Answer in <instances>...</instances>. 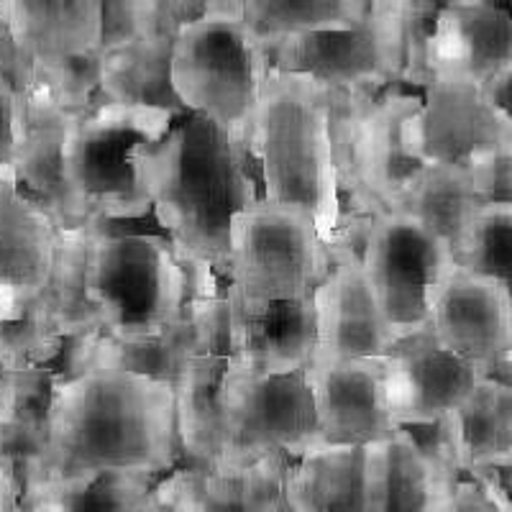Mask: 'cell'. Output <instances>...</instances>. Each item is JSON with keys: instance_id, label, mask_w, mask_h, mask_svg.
I'll list each match as a JSON object with an SVG mask.
<instances>
[{"instance_id": "6da1fadb", "label": "cell", "mask_w": 512, "mask_h": 512, "mask_svg": "<svg viewBox=\"0 0 512 512\" xmlns=\"http://www.w3.org/2000/svg\"><path fill=\"white\" fill-rule=\"evenodd\" d=\"M177 466L169 387L116 369H93L59 384L47 420L44 489L100 474L162 479Z\"/></svg>"}, {"instance_id": "7a4b0ae2", "label": "cell", "mask_w": 512, "mask_h": 512, "mask_svg": "<svg viewBox=\"0 0 512 512\" xmlns=\"http://www.w3.org/2000/svg\"><path fill=\"white\" fill-rule=\"evenodd\" d=\"M134 167L159 231L226 285L231 218L262 200L249 149L187 113L162 139L136 149Z\"/></svg>"}, {"instance_id": "3957f363", "label": "cell", "mask_w": 512, "mask_h": 512, "mask_svg": "<svg viewBox=\"0 0 512 512\" xmlns=\"http://www.w3.org/2000/svg\"><path fill=\"white\" fill-rule=\"evenodd\" d=\"M249 152L262 198L305 213L331 246L341 226L331 90L313 77L269 72L251 121Z\"/></svg>"}, {"instance_id": "277c9868", "label": "cell", "mask_w": 512, "mask_h": 512, "mask_svg": "<svg viewBox=\"0 0 512 512\" xmlns=\"http://www.w3.org/2000/svg\"><path fill=\"white\" fill-rule=\"evenodd\" d=\"M269 72V52L241 21V0H218L205 3L203 16L177 34L169 77L187 113L249 149L251 121Z\"/></svg>"}, {"instance_id": "5b68a950", "label": "cell", "mask_w": 512, "mask_h": 512, "mask_svg": "<svg viewBox=\"0 0 512 512\" xmlns=\"http://www.w3.org/2000/svg\"><path fill=\"white\" fill-rule=\"evenodd\" d=\"M88 295L105 336L164 331L187 310L182 254L157 226L95 223Z\"/></svg>"}, {"instance_id": "8992f818", "label": "cell", "mask_w": 512, "mask_h": 512, "mask_svg": "<svg viewBox=\"0 0 512 512\" xmlns=\"http://www.w3.org/2000/svg\"><path fill=\"white\" fill-rule=\"evenodd\" d=\"M331 90V88H328ZM420 95L405 88L382 93L331 90V136L341 221L395 210L418 164L402 144V126Z\"/></svg>"}, {"instance_id": "52a82bcc", "label": "cell", "mask_w": 512, "mask_h": 512, "mask_svg": "<svg viewBox=\"0 0 512 512\" xmlns=\"http://www.w3.org/2000/svg\"><path fill=\"white\" fill-rule=\"evenodd\" d=\"M177 118L159 108L98 103L75 118L64 146V177L72 198L93 223H134L149 216V200L134 152L154 144Z\"/></svg>"}, {"instance_id": "ba28073f", "label": "cell", "mask_w": 512, "mask_h": 512, "mask_svg": "<svg viewBox=\"0 0 512 512\" xmlns=\"http://www.w3.org/2000/svg\"><path fill=\"white\" fill-rule=\"evenodd\" d=\"M326 269L328 246L300 210L262 198L231 218L226 303L259 310L308 300Z\"/></svg>"}, {"instance_id": "9c48e42d", "label": "cell", "mask_w": 512, "mask_h": 512, "mask_svg": "<svg viewBox=\"0 0 512 512\" xmlns=\"http://www.w3.org/2000/svg\"><path fill=\"white\" fill-rule=\"evenodd\" d=\"M359 259L392 338L428 331L438 290L456 269L448 246L413 218L387 210L367 221Z\"/></svg>"}, {"instance_id": "30bf717a", "label": "cell", "mask_w": 512, "mask_h": 512, "mask_svg": "<svg viewBox=\"0 0 512 512\" xmlns=\"http://www.w3.org/2000/svg\"><path fill=\"white\" fill-rule=\"evenodd\" d=\"M405 0H372L354 29L292 36L269 49L274 72L305 75L331 90L382 93L400 88Z\"/></svg>"}, {"instance_id": "8fae6325", "label": "cell", "mask_w": 512, "mask_h": 512, "mask_svg": "<svg viewBox=\"0 0 512 512\" xmlns=\"http://www.w3.org/2000/svg\"><path fill=\"white\" fill-rule=\"evenodd\" d=\"M210 351H228V310L223 295L190 305L172 326L152 336L113 338L95 331L64 338L52 367L64 382L93 369H116L175 390L187 364Z\"/></svg>"}, {"instance_id": "7c38bea8", "label": "cell", "mask_w": 512, "mask_h": 512, "mask_svg": "<svg viewBox=\"0 0 512 512\" xmlns=\"http://www.w3.org/2000/svg\"><path fill=\"white\" fill-rule=\"evenodd\" d=\"M221 451L216 469H246L269 456H300L315 433L305 372L226 379L221 390Z\"/></svg>"}, {"instance_id": "4fadbf2b", "label": "cell", "mask_w": 512, "mask_h": 512, "mask_svg": "<svg viewBox=\"0 0 512 512\" xmlns=\"http://www.w3.org/2000/svg\"><path fill=\"white\" fill-rule=\"evenodd\" d=\"M402 144L418 167H464L479 152L512 144V118L474 85L431 80L402 126Z\"/></svg>"}, {"instance_id": "5bb4252c", "label": "cell", "mask_w": 512, "mask_h": 512, "mask_svg": "<svg viewBox=\"0 0 512 512\" xmlns=\"http://www.w3.org/2000/svg\"><path fill=\"white\" fill-rule=\"evenodd\" d=\"M313 308L318 326L313 364L382 359L395 346L354 249L328 246V269L313 292Z\"/></svg>"}, {"instance_id": "9a60e30c", "label": "cell", "mask_w": 512, "mask_h": 512, "mask_svg": "<svg viewBox=\"0 0 512 512\" xmlns=\"http://www.w3.org/2000/svg\"><path fill=\"white\" fill-rule=\"evenodd\" d=\"M382 367L387 410L397 428L446 418L484 379L479 364L443 351L431 331L395 341Z\"/></svg>"}, {"instance_id": "2e32d148", "label": "cell", "mask_w": 512, "mask_h": 512, "mask_svg": "<svg viewBox=\"0 0 512 512\" xmlns=\"http://www.w3.org/2000/svg\"><path fill=\"white\" fill-rule=\"evenodd\" d=\"M305 379L315 410V433L305 451L369 448L397 431L387 410L382 359L313 364Z\"/></svg>"}, {"instance_id": "e0dca14e", "label": "cell", "mask_w": 512, "mask_h": 512, "mask_svg": "<svg viewBox=\"0 0 512 512\" xmlns=\"http://www.w3.org/2000/svg\"><path fill=\"white\" fill-rule=\"evenodd\" d=\"M205 0H149V29L126 47L100 54V103L159 108L180 121L187 116L172 90V49L177 34L203 16Z\"/></svg>"}, {"instance_id": "ac0fdd59", "label": "cell", "mask_w": 512, "mask_h": 512, "mask_svg": "<svg viewBox=\"0 0 512 512\" xmlns=\"http://www.w3.org/2000/svg\"><path fill=\"white\" fill-rule=\"evenodd\" d=\"M226 300V297H223ZM226 379H267L305 372L318 346L313 297L246 310L226 303Z\"/></svg>"}, {"instance_id": "d6986e66", "label": "cell", "mask_w": 512, "mask_h": 512, "mask_svg": "<svg viewBox=\"0 0 512 512\" xmlns=\"http://www.w3.org/2000/svg\"><path fill=\"white\" fill-rule=\"evenodd\" d=\"M428 82L454 80L482 88L512 70V18L505 6L482 0L441 3L428 39Z\"/></svg>"}, {"instance_id": "ffe728a7", "label": "cell", "mask_w": 512, "mask_h": 512, "mask_svg": "<svg viewBox=\"0 0 512 512\" xmlns=\"http://www.w3.org/2000/svg\"><path fill=\"white\" fill-rule=\"evenodd\" d=\"M59 226L18 187L11 167H0V323L18 320L47 282Z\"/></svg>"}, {"instance_id": "44dd1931", "label": "cell", "mask_w": 512, "mask_h": 512, "mask_svg": "<svg viewBox=\"0 0 512 512\" xmlns=\"http://www.w3.org/2000/svg\"><path fill=\"white\" fill-rule=\"evenodd\" d=\"M448 354L482 369L512 356V292L454 269L436 295L428 323Z\"/></svg>"}, {"instance_id": "7402d4cb", "label": "cell", "mask_w": 512, "mask_h": 512, "mask_svg": "<svg viewBox=\"0 0 512 512\" xmlns=\"http://www.w3.org/2000/svg\"><path fill=\"white\" fill-rule=\"evenodd\" d=\"M72 123L75 116L62 111L39 85L21 93V126L11 169L18 187L47 210L59 228L93 226L64 177V146Z\"/></svg>"}, {"instance_id": "603a6c76", "label": "cell", "mask_w": 512, "mask_h": 512, "mask_svg": "<svg viewBox=\"0 0 512 512\" xmlns=\"http://www.w3.org/2000/svg\"><path fill=\"white\" fill-rule=\"evenodd\" d=\"M290 456H269L246 469L177 466L152 489L159 512H290L285 474Z\"/></svg>"}, {"instance_id": "cb8c5ba5", "label": "cell", "mask_w": 512, "mask_h": 512, "mask_svg": "<svg viewBox=\"0 0 512 512\" xmlns=\"http://www.w3.org/2000/svg\"><path fill=\"white\" fill-rule=\"evenodd\" d=\"M459 479L428 459L405 428L367 448L369 512H459Z\"/></svg>"}, {"instance_id": "d4e9b609", "label": "cell", "mask_w": 512, "mask_h": 512, "mask_svg": "<svg viewBox=\"0 0 512 512\" xmlns=\"http://www.w3.org/2000/svg\"><path fill=\"white\" fill-rule=\"evenodd\" d=\"M0 16L34 70L98 49L100 0H0Z\"/></svg>"}, {"instance_id": "484cf974", "label": "cell", "mask_w": 512, "mask_h": 512, "mask_svg": "<svg viewBox=\"0 0 512 512\" xmlns=\"http://www.w3.org/2000/svg\"><path fill=\"white\" fill-rule=\"evenodd\" d=\"M290 512H369L367 448H310L285 474Z\"/></svg>"}, {"instance_id": "4316f807", "label": "cell", "mask_w": 512, "mask_h": 512, "mask_svg": "<svg viewBox=\"0 0 512 512\" xmlns=\"http://www.w3.org/2000/svg\"><path fill=\"white\" fill-rule=\"evenodd\" d=\"M93 241L95 226L59 228L52 272L34 303L26 308V313L41 320L59 338L100 331L98 313L88 295Z\"/></svg>"}, {"instance_id": "83f0119b", "label": "cell", "mask_w": 512, "mask_h": 512, "mask_svg": "<svg viewBox=\"0 0 512 512\" xmlns=\"http://www.w3.org/2000/svg\"><path fill=\"white\" fill-rule=\"evenodd\" d=\"M226 351L200 354L175 384V438L180 466L216 469L221 451V390Z\"/></svg>"}, {"instance_id": "f1b7e54d", "label": "cell", "mask_w": 512, "mask_h": 512, "mask_svg": "<svg viewBox=\"0 0 512 512\" xmlns=\"http://www.w3.org/2000/svg\"><path fill=\"white\" fill-rule=\"evenodd\" d=\"M459 474L512 464V387L482 379L477 390L443 418Z\"/></svg>"}, {"instance_id": "f546056e", "label": "cell", "mask_w": 512, "mask_h": 512, "mask_svg": "<svg viewBox=\"0 0 512 512\" xmlns=\"http://www.w3.org/2000/svg\"><path fill=\"white\" fill-rule=\"evenodd\" d=\"M482 205L464 167H420L395 210L431 231L454 254Z\"/></svg>"}, {"instance_id": "4dcf8cb0", "label": "cell", "mask_w": 512, "mask_h": 512, "mask_svg": "<svg viewBox=\"0 0 512 512\" xmlns=\"http://www.w3.org/2000/svg\"><path fill=\"white\" fill-rule=\"evenodd\" d=\"M369 3L372 0H241V21L269 52L292 36L354 29L367 18Z\"/></svg>"}, {"instance_id": "1f68e13d", "label": "cell", "mask_w": 512, "mask_h": 512, "mask_svg": "<svg viewBox=\"0 0 512 512\" xmlns=\"http://www.w3.org/2000/svg\"><path fill=\"white\" fill-rule=\"evenodd\" d=\"M47 428L0 420V512H26L44 489Z\"/></svg>"}, {"instance_id": "d6a6232c", "label": "cell", "mask_w": 512, "mask_h": 512, "mask_svg": "<svg viewBox=\"0 0 512 512\" xmlns=\"http://www.w3.org/2000/svg\"><path fill=\"white\" fill-rule=\"evenodd\" d=\"M157 479L139 474H100L72 487L41 489L26 512H152Z\"/></svg>"}, {"instance_id": "836d02e7", "label": "cell", "mask_w": 512, "mask_h": 512, "mask_svg": "<svg viewBox=\"0 0 512 512\" xmlns=\"http://www.w3.org/2000/svg\"><path fill=\"white\" fill-rule=\"evenodd\" d=\"M454 264L461 272L512 292V205L477 210L454 251Z\"/></svg>"}, {"instance_id": "e575fe53", "label": "cell", "mask_w": 512, "mask_h": 512, "mask_svg": "<svg viewBox=\"0 0 512 512\" xmlns=\"http://www.w3.org/2000/svg\"><path fill=\"white\" fill-rule=\"evenodd\" d=\"M100 57L98 49L75 57L41 64L34 70V85H39L54 103L70 116H82L100 103Z\"/></svg>"}, {"instance_id": "d590c367", "label": "cell", "mask_w": 512, "mask_h": 512, "mask_svg": "<svg viewBox=\"0 0 512 512\" xmlns=\"http://www.w3.org/2000/svg\"><path fill=\"white\" fill-rule=\"evenodd\" d=\"M474 198L487 205H512V144L479 152L464 164Z\"/></svg>"}, {"instance_id": "8d00e7d4", "label": "cell", "mask_w": 512, "mask_h": 512, "mask_svg": "<svg viewBox=\"0 0 512 512\" xmlns=\"http://www.w3.org/2000/svg\"><path fill=\"white\" fill-rule=\"evenodd\" d=\"M149 29V0H100L98 52L111 54Z\"/></svg>"}, {"instance_id": "74e56055", "label": "cell", "mask_w": 512, "mask_h": 512, "mask_svg": "<svg viewBox=\"0 0 512 512\" xmlns=\"http://www.w3.org/2000/svg\"><path fill=\"white\" fill-rule=\"evenodd\" d=\"M510 477L512 464L479 466V469H472V472L464 474V479H469V482L482 492L484 500L495 507L497 512H512Z\"/></svg>"}, {"instance_id": "f35d334b", "label": "cell", "mask_w": 512, "mask_h": 512, "mask_svg": "<svg viewBox=\"0 0 512 512\" xmlns=\"http://www.w3.org/2000/svg\"><path fill=\"white\" fill-rule=\"evenodd\" d=\"M21 126V95L0 75V167H11Z\"/></svg>"}, {"instance_id": "ab89813d", "label": "cell", "mask_w": 512, "mask_h": 512, "mask_svg": "<svg viewBox=\"0 0 512 512\" xmlns=\"http://www.w3.org/2000/svg\"><path fill=\"white\" fill-rule=\"evenodd\" d=\"M479 90H482V95L487 98V103L492 108H497V111L512 118V70L500 72V75L492 77Z\"/></svg>"}, {"instance_id": "60d3db41", "label": "cell", "mask_w": 512, "mask_h": 512, "mask_svg": "<svg viewBox=\"0 0 512 512\" xmlns=\"http://www.w3.org/2000/svg\"><path fill=\"white\" fill-rule=\"evenodd\" d=\"M456 505H459V512H497L495 507L484 500L482 492L464 477L456 484Z\"/></svg>"}, {"instance_id": "b9f144b4", "label": "cell", "mask_w": 512, "mask_h": 512, "mask_svg": "<svg viewBox=\"0 0 512 512\" xmlns=\"http://www.w3.org/2000/svg\"><path fill=\"white\" fill-rule=\"evenodd\" d=\"M3 29H6V26H3V16H0V31H3Z\"/></svg>"}, {"instance_id": "7bdbcfd3", "label": "cell", "mask_w": 512, "mask_h": 512, "mask_svg": "<svg viewBox=\"0 0 512 512\" xmlns=\"http://www.w3.org/2000/svg\"><path fill=\"white\" fill-rule=\"evenodd\" d=\"M152 512H159V510H157V507H154V502H152Z\"/></svg>"}]
</instances>
